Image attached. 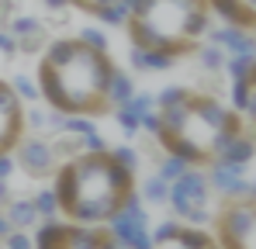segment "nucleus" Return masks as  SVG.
I'll return each instance as SVG.
<instances>
[{
  "mask_svg": "<svg viewBox=\"0 0 256 249\" xmlns=\"http://www.w3.org/2000/svg\"><path fill=\"white\" fill-rule=\"evenodd\" d=\"M146 204H170V180H163L160 173H152L142 187H138Z\"/></svg>",
  "mask_w": 256,
  "mask_h": 249,
  "instance_id": "nucleus-19",
  "label": "nucleus"
},
{
  "mask_svg": "<svg viewBox=\"0 0 256 249\" xmlns=\"http://www.w3.org/2000/svg\"><path fill=\"white\" fill-rule=\"evenodd\" d=\"M4 242H7V249H35V239L24 236V228H10V236Z\"/></svg>",
  "mask_w": 256,
  "mask_h": 249,
  "instance_id": "nucleus-35",
  "label": "nucleus"
},
{
  "mask_svg": "<svg viewBox=\"0 0 256 249\" xmlns=\"http://www.w3.org/2000/svg\"><path fill=\"white\" fill-rule=\"evenodd\" d=\"M208 7L225 24H239V28L256 24V0H208Z\"/></svg>",
  "mask_w": 256,
  "mask_h": 249,
  "instance_id": "nucleus-13",
  "label": "nucleus"
},
{
  "mask_svg": "<svg viewBox=\"0 0 256 249\" xmlns=\"http://www.w3.org/2000/svg\"><path fill=\"white\" fill-rule=\"evenodd\" d=\"M10 32H14L18 38H24V48H35V45L42 42V35H45L42 21H35V18H18Z\"/></svg>",
  "mask_w": 256,
  "mask_h": 249,
  "instance_id": "nucleus-20",
  "label": "nucleus"
},
{
  "mask_svg": "<svg viewBox=\"0 0 256 249\" xmlns=\"http://www.w3.org/2000/svg\"><path fill=\"white\" fill-rule=\"evenodd\" d=\"M10 86L18 90L21 100H42V90H38V80H35V76H24V73H21V76L10 80Z\"/></svg>",
  "mask_w": 256,
  "mask_h": 249,
  "instance_id": "nucleus-28",
  "label": "nucleus"
},
{
  "mask_svg": "<svg viewBox=\"0 0 256 249\" xmlns=\"http://www.w3.org/2000/svg\"><path fill=\"white\" fill-rule=\"evenodd\" d=\"M122 108H125V111H132V114L142 122V114H146V111H152V108H160V104H156V94H146V90H138V94H135L132 100H125Z\"/></svg>",
  "mask_w": 256,
  "mask_h": 249,
  "instance_id": "nucleus-27",
  "label": "nucleus"
},
{
  "mask_svg": "<svg viewBox=\"0 0 256 249\" xmlns=\"http://www.w3.org/2000/svg\"><path fill=\"white\" fill-rule=\"evenodd\" d=\"M128 66L138 70V73H160V70L176 66V56L163 52V48H142V45L128 42Z\"/></svg>",
  "mask_w": 256,
  "mask_h": 249,
  "instance_id": "nucleus-14",
  "label": "nucleus"
},
{
  "mask_svg": "<svg viewBox=\"0 0 256 249\" xmlns=\"http://www.w3.org/2000/svg\"><path fill=\"white\" fill-rule=\"evenodd\" d=\"M28 135V111L10 80H0V156L14 152Z\"/></svg>",
  "mask_w": 256,
  "mask_h": 249,
  "instance_id": "nucleus-8",
  "label": "nucleus"
},
{
  "mask_svg": "<svg viewBox=\"0 0 256 249\" xmlns=\"http://www.w3.org/2000/svg\"><path fill=\"white\" fill-rule=\"evenodd\" d=\"M194 56H198V62H201V70H204V73H212V76L225 73V59H228V52H225L222 45H214V42L204 38L198 48H194Z\"/></svg>",
  "mask_w": 256,
  "mask_h": 249,
  "instance_id": "nucleus-18",
  "label": "nucleus"
},
{
  "mask_svg": "<svg viewBox=\"0 0 256 249\" xmlns=\"http://www.w3.org/2000/svg\"><path fill=\"white\" fill-rule=\"evenodd\" d=\"M228 108L232 111H246V104H250V76H236V80H228Z\"/></svg>",
  "mask_w": 256,
  "mask_h": 249,
  "instance_id": "nucleus-23",
  "label": "nucleus"
},
{
  "mask_svg": "<svg viewBox=\"0 0 256 249\" xmlns=\"http://www.w3.org/2000/svg\"><path fill=\"white\" fill-rule=\"evenodd\" d=\"M0 48H4V52H14L18 45H14V42H10V38H7V35H4V32H0Z\"/></svg>",
  "mask_w": 256,
  "mask_h": 249,
  "instance_id": "nucleus-40",
  "label": "nucleus"
},
{
  "mask_svg": "<svg viewBox=\"0 0 256 249\" xmlns=\"http://www.w3.org/2000/svg\"><path fill=\"white\" fill-rule=\"evenodd\" d=\"M114 76V62L108 52L86 45L80 35L56 38L45 45L35 80L42 90V100L59 114H104L108 108V86Z\"/></svg>",
  "mask_w": 256,
  "mask_h": 249,
  "instance_id": "nucleus-1",
  "label": "nucleus"
},
{
  "mask_svg": "<svg viewBox=\"0 0 256 249\" xmlns=\"http://www.w3.org/2000/svg\"><path fill=\"white\" fill-rule=\"evenodd\" d=\"M125 32L132 45L163 48L180 59L208 38L212 7L208 0H138Z\"/></svg>",
  "mask_w": 256,
  "mask_h": 249,
  "instance_id": "nucleus-4",
  "label": "nucleus"
},
{
  "mask_svg": "<svg viewBox=\"0 0 256 249\" xmlns=\"http://www.w3.org/2000/svg\"><path fill=\"white\" fill-rule=\"evenodd\" d=\"M253 32H256V24H253Z\"/></svg>",
  "mask_w": 256,
  "mask_h": 249,
  "instance_id": "nucleus-43",
  "label": "nucleus"
},
{
  "mask_svg": "<svg viewBox=\"0 0 256 249\" xmlns=\"http://www.w3.org/2000/svg\"><path fill=\"white\" fill-rule=\"evenodd\" d=\"M212 204V184H208V170L204 166H190L184 176H176L170 184V208L180 222H187V214L194 208Z\"/></svg>",
  "mask_w": 256,
  "mask_h": 249,
  "instance_id": "nucleus-7",
  "label": "nucleus"
},
{
  "mask_svg": "<svg viewBox=\"0 0 256 249\" xmlns=\"http://www.w3.org/2000/svg\"><path fill=\"white\" fill-rule=\"evenodd\" d=\"M135 94H138L135 76L114 66V76H111V86H108V108H111V111H114V108H122V104H125V100H132Z\"/></svg>",
  "mask_w": 256,
  "mask_h": 249,
  "instance_id": "nucleus-17",
  "label": "nucleus"
},
{
  "mask_svg": "<svg viewBox=\"0 0 256 249\" xmlns=\"http://www.w3.org/2000/svg\"><path fill=\"white\" fill-rule=\"evenodd\" d=\"M114 122H118V128L125 132L128 138H135V135L142 132V122H138L132 111H125V108H114Z\"/></svg>",
  "mask_w": 256,
  "mask_h": 249,
  "instance_id": "nucleus-30",
  "label": "nucleus"
},
{
  "mask_svg": "<svg viewBox=\"0 0 256 249\" xmlns=\"http://www.w3.org/2000/svg\"><path fill=\"white\" fill-rule=\"evenodd\" d=\"M111 156H114V160H118L122 166H128L132 173L138 170V149H132L128 142H125V146H111Z\"/></svg>",
  "mask_w": 256,
  "mask_h": 249,
  "instance_id": "nucleus-31",
  "label": "nucleus"
},
{
  "mask_svg": "<svg viewBox=\"0 0 256 249\" xmlns=\"http://www.w3.org/2000/svg\"><path fill=\"white\" fill-rule=\"evenodd\" d=\"M7 222L14 225V228H35L38 222H42V214H38V208L32 198H10L7 201Z\"/></svg>",
  "mask_w": 256,
  "mask_h": 249,
  "instance_id": "nucleus-16",
  "label": "nucleus"
},
{
  "mask_svg": "<svg viewBox=\"0 0 256 249\" xmlns=\"http://www.w3.org/2000/svg\"><path fill=\"white\" fill-rule=\"evenodd\" d=\"M59 132H66V135H90V132H100V128H97L94 114H62Z\"/></svg>",
  "mask_w": 256,
  "mask_h": 249,
  "instance_id": "nucleus-21",
  "label": "nucleus"
},
{
  "mask_svg": "<svg viewBox=\"0 0 256 249\" xmlns=\"http://www.w3.org/2000/svg\"><path fill=\"white\" fill-rule=\"evenodd\" d=\"M242 122H250L256 128V62H253V70H250V104L242 111Z\"/></svg>",
  "mask_w": 256,
  "mask_h": 249,
  "instance_id": "nucleus-33",
  "label": "nucleus"
},
{
  "mask_svg": "<svg viewBox=\"0 0 256 249\" xmlns=\"http://www.w3.org/2000/svg\"><path fill=\"white\" fill-rule=\"evenodd\" d=\"M128 18H132V7H128L125 0H118V4L104 7V10L97 14V21H100V24H108V28H125Z\"/></svg>",
  "mask_w": 256,
  "mask_h": 249,
  "instance_id": "nucleus-22",
  "label": "nucleus"
},
{
  "mask_svg": "<svg viewBox=\"0 0 256 249\" xmlns=\"http://www.w3.org/2000/svg\"><path fill=\"white\" fill-rule=\"evenodd\" d=\"M80 149H84V152H108L111 146L104 142L100 132H90V135H80Z\"/></svg>",
  "mask_w": 256,
  "mask_h": 249,
  "instance_id": "nucleus-32",
  "label": "nucleus"
},
{
  "mask_svg": "<svg viewBox=\"0 0 256 249\" xmlns=\"http://www.w3.org/2000/svg\"><path fill=\"white\" fill-rule=\"evenodd\" d=\"M218 242L225 249H256V201H228L218 214Z\"/></svg>",
  "mask_w": 256,
  "mask_h": 249,
  "instance_id": "nucleus-6",
  "label": "nucleus"
},
{
  "mask_svg": "<svg viewBox=\"0 0 256 249\" xmlns=\"http://www.w3.org/2000/svg\"><path fill=\"white\" fill-rule=\"evenodd\" d=\"M187 225H194V228H208V225H212V208H194V211L187 214Z\"/></svg>",
  "mask_w": 256,
  "mask_h": 249,
  "instance_id": "nucleus-37",
  "label": "nucleus"
},
{
  "mask_svg": "<svg viewBox=\"0 0 256 249\" xmlns=\"http://www.w3.org/2000/svg\"><path fill=\"white\" fill-rule=\"evenodd\" d=\"M10 201V190H7V180H0V204Z\"/></svg>",
  "mask_w": 256,
  "mask_h": 249,
  "instance_id": "nucleus-41",
  "label": "nucleus"
},
{
  "mask_svg": "<svg viewBox=\"0 0 256 249\" xmlns=\"http://www.w3.org/2000/svg\"><path fill=\"white\" fill-rule=\"evenodd\" d=\"M250 201H256V180H250Z\"/></svg>",
  "mask_w": 256,
  "mask_h": 249,
  "instance_id": "nucleus-42",
  "label": "nucleus"
},
{
  "mask_svg": "<svg viewBox=\"0 0 256 249\" xmlns=\"http://www.w3.org/2000/svg\"><path fill=\"white\" fill-rule=\"evenodd\" d=\"M70 4H73V7H80V10H86V14H94V18H97V14H100L104 7H111V4H118V0H70Z\"/></svg>",
  "mask_w": 256,
  "mask_h": 249,
  "instance_id": "nucleus-36",
  "label": "nucleus"
},
{
  "mask_svg": "<svg viewBox=\"0 0 256 249\" xmlns=\"http://www.w3.org/2000/svg\"><path fill=\"white\" fill-rule=\"evenodd\" d=\"M14 152H18V163L24 166L28 176H48V173H56V166H59L56 142L45 138V135H24Z\"/></svg>",
  "mask_w": 256,
  "mask_h": 249,
  "instance_id": "nucleus-9",
  "label": "nucleus"
},
{
  "mask_svg": "<svg viewBox=\"0 0 256 249\" xmlns=\"http://www.w3.org/2000/svg\"><path fill=\"white\" fill-rule=\"evenodd\" d=\"M218 160H225V163H232V166H250L256 160V138L246 135V132H239V135L225 146V152H222Z\"/></svg>",
  "mask_w": 256,
  "mask_h": 249,
  "instance_id": "nucleus-15",
  "label": "nucleus"
},
{
  "mask_svg": "<svg viewBox=\"0 0 256 249\" xmlns=\"http://www.w3.org/2000/svg\"><path fill=\"white\" fill-rule=\"evenodd\" d=\"M160 114H163V128L156 135L160 149L187 160L190 166H208L225 152V146L239 132H246L239 111L198 90H190L173 108H160Z\"/></svg>",
  "mask_w": 256,
  "mask_h": 249,
  "instance_id": "nucleus-3",
  "label": "nucleus"
},
{
  "mask_svg": "<svg viewBox=\"0 0 256 249\" xmlns=\"http://www.w3.org/2000/svg\"><path fill=\"white\" fill-rule=\"evenodd\" d=\"M208 42L222 45L225 52H250V56H256V32L239 28V24H225V21L222 24H212Z\"/></svg>",
  "mask_w": 256,
  "mask_h": 249,
  "instance_id": "nucleus-11",
  "label": "nucleus"
},
{
  "mask_svg": "<svg viewBox=\"0 0 256 249\" xmlns=\"http://www.w3.org/2000/svg\"><path fill=\"white\" fill-rule=\"evenodd\" d=\"M80 38H84L86 45H94V48H100V52H108V48H111V42H108V35H104L100 28H84V32H80Z\"/></svg>",
  "mask_w": 256,
  "mask_h": 249,
  "instance_id": "nucleus-34",
  "label": "nucleus"
},
{
  "mask_svg": "<svg viewBox=\"0 0 256 249\" xmlns=\"http://www.w3.org/2000/svg\"><path fill=\"white\" fill-rule=\"evenodd\" d=\"M253 62H256V56H250V52H228V59H225V73H228V80H236V76H250Z\"/></svg>",
  "mask_w": 256,
  "mask_h": 249,
  "instance_id": "nucleus-25",
  "label": "nucleus"
},
{
  "mask_svg": "<svg viewBox=\"0 0 256 249\" xmlns=\"http://www.w3.org/2000/svg\"><path fill=\"white\" fill-rule=\"evenodd\" d=\"M104 228L118 242H125L128 249H152V222H149V211H146V201H142L138 187L125 198V204L114 211V218Z\"/></svg>",
  "mask_w": 256,
  "mask_h": 249,
  "instance_id": "nucleus-5",
  "label": "nucleus"
},
{
  "mask_svg": "<svg viewBox=\"0 0 256 249\" xmlns=\"http://www.w3.org/2000/svg\"><path fill=\"white\" fill-rule=\"evenodd\" d=\"M48 10H62V7H70V0H42Z\"/></svg>",
  "mask_w": 256,
  "mask_h": 249,
  "instance_id": "nucleus-39",
  "label": "nucleus"
},
{
  "mask_svg": "<svg viewBox=\"0 0 256 249\" xmlns=\"http://www.w3.org/2000/svg\"><path fill=\"white\" fill-rule=\"evenodd\" d=\"M35 208H38V214L42 218H59V194H56V187H42V190H35Z\"/></svg>",
  "mask_w": 256,
  "mask_h": 249,
  "instance_id": "nucleus-24",
  "label": "nucleus"
},
{
  "mask_svg": "<svg viewBox=\"0 0 256 249\" xmlns=\"http://www.w3.org/2000/svg\"><path fill=\"white\" fill-rule=\"evenodd\" d=\"M208 170V184L212 190L225 194L228 201H239V198H250V180H246V166H232L225 160H212L204 166Z\"/></svg>",
  "mask_w": 256,
  "mask_h": 249,
  "instance_id": "nucleus-10",
  "label": "nucleus"
},
{
  "mask_svg": "<svg viewBox=\"0 0 256 249\" xmlns=\"http://www.w3.org/2000/svg\"><path fill=\"white\" fill-rule=\"evenodd\" d=\"M52 187L59 194V214L73 225H108L114 211L135 190V173L108 152H80L56 166Z\"/></svg>",
  "mask_w": 256,
  "mask_h": 249,
  "instance_id": "nucleus-2",
  "label": "nucleus"
},
{
  "mask_svg": "<svg viewBox=\"0 0 256 249\" xmlns=\"http://www.w3.org/2000/svg\"><path fill=\"white\" fill-rule=\"evenodd\" d=\"M187 94H190V90H187L184 83H176V86H163V90L156 94V104H160V108H173V104H180Z\"/></svg>",
  "mask_w": 256,
  "mask_h": 249,
  "instance_id": "nucleus-29",
  "label": "nucleus"
},
{
  "mask_svg": "<svg viewBox=\"0 0 256 249\" xmlns=\"http://www.w3.org/2000/svg\"><path fill=\"white\" fill-rule=\"evenodd\" d=\"M187 170H190L187 160H180V156H173V152H163V160H160V170H156V173H160L163 180H170V184H173V180L184 176Z\"/></svg>",
  "mask_w": 256,
  "mask_h": 249,
  "instance_id": "nucleus-26",
  "label": "nucleus"
},
{
  "mask_svg": "<svg viewBox=\"0 0 256 249\" xmlns=\"http://www.w3.org/2000/svg\"><path fill=\"white\" fill-rule=\"evenodd\" d=\"M10 228H14V225L7 222V214H0V239H7V236H10Z\"/></svg>",
  "mask_w": 256,
  "mask_h": 249,
  "instance_id": "nucleus-38",
  "label": "nucleus"
},
{
  "mask_svg": "<svg viewBox=\"0 0 256 249\" xmlns=\"http://www.w3.org/2000/svg\"><path fill=\"white\" fill-rule=\"evenodd\" d=\"M59 249H111V232L100 225H66V236H62V242Z\"/></svg>",
  "mask_w": 256,
  "mask_h": 249,
  "instance_id": "nucleus-12",
  "label": "nucleus"
}]
</instances>
